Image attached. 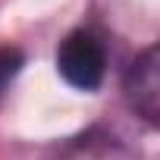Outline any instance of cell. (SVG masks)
<instances>
[{
  "mask_svg": "<svg viewBox=\"0 0 160 160\" xmlns=\"http://www.w3.org/2000/svg\"><path fill=\"white\" fill-rule=\"evenodd\" d=\"M122 91L129 107L148 126H157V116H160V50L157 47H148L132 60L122 78Z\"/></svg>",
  "mask_w": 160,
  "mask_h": 160,
  "instance_id": "obj_2",
  "label": "cell"
},
{
  "mask_svg": "<svg viewBox=\"0 0 160 160\" xmlns=\"http://www.w3.org/2000/svg\"><path fill=\"white\" fill-rule=\"evenodd\" d=\"M19 72H22V53L16 47H0V101Z\"/></svg>",
  "mask_w": 160,
  "mask_h": 160,
  "instance_id": "obj_4",
  "label": "cell"
},
{
  "mask_svg": "<svg viewBox=\"0 0 160 160\" xmlns=\"http://www.w3.org/2000/svg\"><path fill=\"white\" fill-rule=\"evenodd\" d=\"M57 160H135V151L113 129L91 126L88 132L69 138L57 151Z\"/></svg>",
  "mask_w": 160,
  "mask_h": 160,
  "instance_id": "obj_3",
  "label": "cell"
},
{
  "mask_svg": "<svg viewBox=\"0 0 160 160\" xmlns=\"http://www.w3.org/2000/svg\"><path fill=\"white\" fill-rule=\"evenodd\" d=\"M57 69L66 78V85L78 91H94L107 72L104 44L88 32H72L57 50Z\"/></svg>",
  "mask_w": 160,
  "mask_h": 160,
  "instance_id": "obj_1",
  "label": "cell"
}]
</instances>
